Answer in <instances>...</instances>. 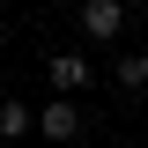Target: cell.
Here are the masks:
<instances>
[{
  "label": "cell",
  "instance_id": "1",
  "mask_svg": "<svg viewBox=\"0 0 148 148\" xmlns=\"http://www.w3.org/2000/svg\"><path fill=\"white\" fill-rule=\"evenodd\" d=\"M82 126H89V119L74 111V96H52V104L37 111V141H45V148H67V141H82Z\"/></svg>",
  "mask_w": 148,
  "mask_h": 148
},
{
  "label": "cell",
  "instance_id": "2",
  "mask_svg": "<svg viewBox=\"0 0 148 148\" xmlns=\"http://www.w3.org/2000/svg\"><path fill=\"white\" fill-rule=\"evenodd\" d=\"M126 30V0H82V37H119Z\"/></svg>",
  "mask_w": 148,
  "mask_h": 148
},
{
  "label": "cell",
  "instance_id": "3",
  "mask_svg": "<svg viewBox=\"0 0 148 148\" xmlns=\"http://www.w3.org/2000/svg\"><path fill=\"white\" fill-rule=\"evenodd\" d=\"M45 74H52V96H82L96 67H89L82 52H59V59H45Z\"/></svg>",
  "mask_w": 148,
  "mask_h": 148
},
{
  "label": "cell",
  "instance_id": "4",
  "mask_svg": "<svg viewBox=\"0 0 148 148\" xmlns=\"http://www.w3.org/2000/svg\"><path fill=\"white\" fill-rule=\"evenodd\" d=\"M30 133H37V111L22 104V96H8V104H0V141H15V148H30Z\"/></svg>",
  "mask_w": 148,
  "mask_h": 148
},
{
  "label": "cell",
  "instance_id": "5",
  "mask_svg": "<svg viewBox=\"0 0 148 148\" xmlns=\"http://www.w3.org/2000/svg\"><path fill=\"white\" fill-rule=\"evenodd\" d=\"M111 82H119V89H148V59H141V52L111 59Z\"/></svg>",
  "mask_w": 148,
  "mask_h": 148
},
{
  "label": "cell",
  "instance_id": "6",
  "mask_svg": "<svg viewBox=\"0 0 148 148\" xmlns=\"http://www.w3.org/2000/svg\"><path fill=\"white\" fill-rule=\"evenodd\" d=\"M30 148H45V141H30Z\"/></svg>",
  "mask_w": 148,
  "mask_h": 148
}]
</instances>
